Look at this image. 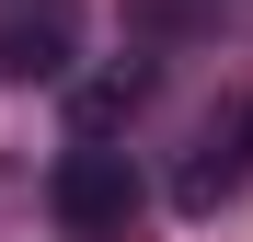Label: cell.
I'll return each mask as SVG.
<instances>
[{"mask_svg":"<svg viewBox=\"0 0 253 242\" xmlns=\"http://www.w3.org/2000/svg\"><path fill=\"white\" fill-rule=\"evenodd\" d=\"M58 58H69L58 23H0V81H58Z\"/></svg>","mask_w":253,"mask_h":242,"instance_id":"obj_3","label":"cell"},{"mask_svg":"<svg viewBox=\"0 0 253 242\" xmlns=\"http://www.w3.org/2000/svg\"><path fill=\"white\" fill-rule=\"evenodd\" d=\"M46 208L69 242H126V219H138V173H126V150L104 139H69L58 173H46Z\"/></svg>","mask_w":253,"mask_h":242,"instance_id":"obj_1","label":"cell"},{"mask_svg":"<svg viewBox=\"0 0 253 242\" xmlns=\"http://www.w3.org/2000/svg\"><path fill=\"white\" fill-rule=\"evenodd\" d=\"M230 185H242V161H230L219 139H207V150L184 161V173H173V208H184V219H219V208H230Z\"/></svg>","mask_w":253,"mask_h":242,"instance_id":"obj_2","label":"cell"},{"mask_svg":"<svg viewBox=\"0 0 253 242\" xmlns=\"http://www.w3.org/2000/svg\"><path fill=\"white\" fill-rule=\"evenodd\" d=\"M126 104H138V81H126V69H115V81H81V139H92V127H115Z\"/></svg>","mask_w":253,"mask_h":242,"instance_id":"obj_4","label":"cell"},{"mask_svg":"<svg viewBox=\"0 0 253 242\" xmlns=\"http://www.w3.org/2000/svg\"><path fill=\"white\" fill-rule=\"evenodd\" d=\"M219 150H230V161H242V173H253V104L230 115V139H219Z\"/></svg>","mask_w":253,"mask_h":242,"instance_id":"obj_5","label":"cell"}]
</instances>
